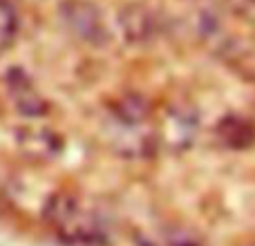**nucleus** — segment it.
Returning a JSON list of instances; mask_svg holds the SVG:
<instances>
[{
  "label": "nucleus",
  "instance_id": "nucleus-1",
  "mask_svg": "<svg viewBox=\"0 0 255 246\" xmlns=\"http://www.w3.org/2000/svg\"><path fill=\"white\" fill-rule=\"evenodd\" d=\"M43 220L67 246H108L110 229L94 204L70 190H58L47 199Z\"/></svg>",
  "mask_w": 255,
  "mask_h": 246
},
{
  "label": "nucleus",
  "instance_id": "nucleus-2",
  "mask_svg": "<svg viewBox=\"0 0 255 246\" xmlns=\"http://www.w3.org/2000/svg\"><path fill=\"white\" fill-rule=\"evenodd\" d=\"M197 127V115L188 106H170L154 127L157 148H163L168 152H184L193 145Z\"/></svg>",
  "mask_w": 255,
  "mask_h": 246
},
{
  "label": "nucleus",
  "instance_id": "nucleus-3",
  "mask_svg": "<svg viewBox=\"0 0 255 246\" xmlns=\"http://www.w3.org/2000/svg\"><path fill=\"white\" fill-rule=\"evenodd\" d=\"M63 18H65L67 27L79 36L81 40H90V43H99L106 38V27H103L101 13L92 2L85 0H70L63 4Z\"/></svg>",
  "mask_w": 255,
  "mask_h": 246
},
{
  "label": "nucleus",
  "instance_id": "nucleus-4",
  "mask_svg": "<svg viewBox=\"0 0 255 246\" xmlns=\"http://www.w3.org/2000/svg\"><path fill=\"white\" fill-rule=\"evenodd\" d=\"M7 88L9 97H11L13 106L20 110V115L25 117H40L47 112V101L38 94V90L34 88V83L29 81V76L22 74L20 70H11L7 76Z\"/></svg>",
  "mask_w": 255,
  "mask_h": 246
},
{
  "label": "nucleus",
  "instance_id": "nucleus-5",
  "mask_svg": "<svg viewBox=\"0 0 255 246\" xmlns=\"http://www.w3.org/2000/svg\"><path fill=\"white\" fill-rule=\"evenodd\" d=\"M217 136L222 143H226L233 150H242L255 143V125L247 117H226L217 125Z\"/></svg>",
  "mask_w": 255,
  "mask_h": 246
},
{
  "label": "nucleus",
  "instance_id": "nucleus-6",
  "mask_svg": "<svg viewBox=\"0 0 255 246\" xmlns=\"http://www.w3.org/2000/svg\"><path fill=\"white\" fill-rule=\"evenodd\" d=\"M121 27H124L126 36L130 40H143L150 36L154 22H152V16H150L145 9L128 7L126 11L121 13Z\"/></svg>",
  "mask_w": 255,
  "mask_h": 246
},
{
  "label": "nucleus",
  "instance_id": "nucleus-7",
  "mask_svg": "<svg viewBox=\"0 0 255 246\" xmlns=\"http://www.w3.org/2000/svg\"><path fill=\"white\" fill-rule=\"evenodd\" d=\"M20 29V18L11 0H0V54H4L13 45Z\"/></svg>",
  "mask_w": 255,
  "mask_h": 246
}]
</instances>
